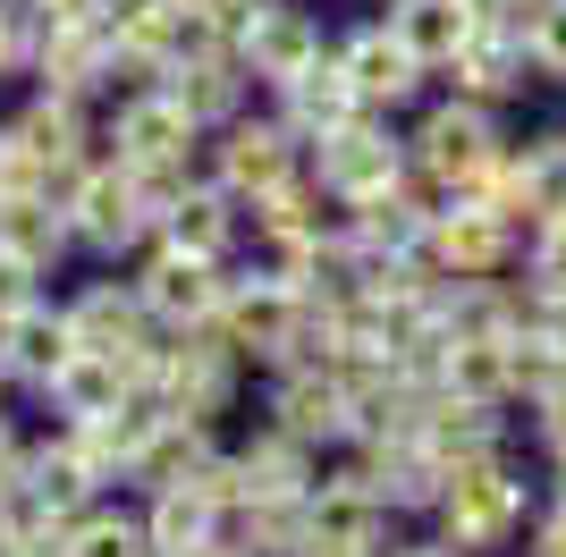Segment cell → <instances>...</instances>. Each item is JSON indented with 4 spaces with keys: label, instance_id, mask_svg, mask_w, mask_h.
Masks as SVG:
<instances>
[{
    "label": "cell",
    "instance_id": "6da1fadb",
    "mask_svg": "<svg viewBox=\"0 0 566 557\" xmlns=\"http://www.w3.org/2000/svg\"><path fill=\"white\" fill-rule=\"evenodd\" d=\"M533 507H542V482L524 473L516 440L491 448V456H465L449 464V482H440V507L423 515L431 533H449L465 557H516L524 524H533Z\"/></svg>",
    "mask_w": 566,
    "mask_h": 557
},
{
    "label": "cell",
    "instance_id": "7a4b0ae2",
    "mask_svg": "<svg viewBox=\"0 0 566 557\" xmlns=\"http://www.w3.org/2000/svg\"><path fill=\"white\" fill-rule=\"evenodd\" d=\"M203 144H212V136H203V118H195L161 76L118 85L111 102H102V153H118V161L161 195V203L195 178V169H203Z\"/></svg>",
    "mask_w": 566,
    "mask_h": 557
},
{
    "label": "cell",
    "instance_id": "3957f363",
    "mask_svg": "<svg viewBox=\"0 0 566 557\" xmlns=\"http://www.w3.org/2000/svg\"><path fill=\"white\" fill-rule=\"evenodd\" d=\"M507 153V111L473 102V93H423L415 118H406V169L449 203V195H473L491 178V161Z\"/></svg>",
    "mask_w": 566,
    "mask_h": 557
},
{
    "label": "cell",
    "instance_id": "277c9868",
    "mask_svg": "<svg viewBox=\"0 0 566 557\" xmlns=\"http://www.w3.org/2000/svg\"><path fill=\"white\" fill-rule=\"evenodd\" d=\"M60 211L76 229V262H136V245H153L161 229V195L118 161V153H94L60 186Z\"/></svg>",
    "mask_w": 566,
    "mask_h": 557
},
{
    "label": "cell",
    "instance_id": "5b68a950",
    "mask_svg": "<svg viewBox=\"0 0 566 557\" xmlns=\"http://www.w3.org/2000/svg\"><path fill=\"white\" fill-rule=\"evenodd\" d=\"M9 186H60L76 178V169L102 153V102H76V93H43V85H25V102L9 118ZM0 186V195H9Z\"/></svg>",
    "mask_w": 566,
    "mask_h": 557
},
{
    "label": "cell",
    "instance_id": "8992f818",
    "mask_svg": "<svg viewBox=\"0 0 566 557\" xmlns=\"http://www.w3.org/2000/svg\"><path fill=\"white\" fill-rule=\"evenodd\" d=\"M305 322H313V296H305V287H287V278L254 271V262H229V287H220L212 329L254 371L296 364V355H305Z\"/></svg>",
    "mask_w": 566,
    "mask_h": 557
},
{
    "label": "cell",
    "instance_id": "52a82bcc",
    "mask_svg": "<svg viewBox=\"0 0 566 557\" xmlns=\"http://www.w3.org/2000/svg\"><path fill=\"white\" fill-rule=\"evenodd\" d=\"M245 380H254V364H245L212 322L169 329L161 355H153V397H161V414H178V422H229Z\"/></svg>",
    "mask_w": 566,
    "mask_h": 557
},
{
    "label": "cell",
    "instance_id": "ba28073f",
    "mask_svg": "<svg viewBox=\"0 0 566 557\" xmlns=\"http://www.w3.org/2000/svg\"><path fill=\"white\" fill-rule=\"evenodd\" d=\"M60 304H69V322H76V347H102V355H118V364H136V380L153 389V355H161L169 329L144 313L127 262H94Z\"/></svg>",
    "mask_w": 566,
    "mask_h": 557
},
{
    "label": "cell",
    "instance_id": "9c48e42d",
    "mask_svg": "<svg viewBox=\"0 0 566 557\" xmlns=\"http://www.w3.org/2000/svg\"><path fill=\"white\" fill-rule=\"evenodd\" d=\"M203 169L229 186L237 203H254V195L287 186L296 169H313V144L296 136V127L271 111V102H254V111H237L229 127H212V144H203Z\"/></svg>",
    "mask_w": 566,
    "mask_h": 557
},
{
    "label": "cell",
    "instance_id": "30bf717a",
    "mask_svg": "<svg viewBox=\"0 0 566 557\" xmlns=\"http://www.w3.org/2000/svg\"><path fill=\"white\" fill-rule=\"evenodd\" d=\"M313 178L331 186V203H364L380 186L406 178V127L389 111H347L331 136H313Z\"/></svg>",
    "mask_w": 566,
    "mask_h": 557
},
{
    "label": "cell",
    "instance_id": "8fae6325",
    "mask_svg": "<svg viewBox=\"0 0 566 557\" xmlns=\"http://www.w3.org/2000/svg\"><path fill=\"white\" fill-rule=\"evenodd\" d=\"M262 414L280 422V431H296V440H313L322 456H338V448L355 440V380L347 364H280L262 371Z\"/></svg>",
    "mask_w": 566,
    "mask_h": 557
},
{
    "label": "cell",
    "instance_id": "7c38bea8",
    "mask_svg": "<svg viewBox=\"0 0 566 557\" xmlns=\"http://www.w3.org/2000/svg\"><path fill=\"white\" fill-rule=\"evenodd\" d=\"M415 254L431 262V278H507L524 262V229H507L491 203L473 195H449V203L423 220V245Z\"/></svg>",
    "mask_w": 566,
    "mask_h": 557
},
{
    "label": "cell",
    "instance_id": "4fadbf2b",
    "mask_svg": "<svg viewBox=\"0 0 566 557\" xmlns=\"http://www.w3.org/2000/svg\"><path fill=\"white\" fill-rule=\"evenodd\" d=\"M331 43H338V69H347V85H355V102H364V111L406 118L431 85H440V76H431L423 60L389 34V18H380V9H373V18H355V25H338Z\"/></svg>",
    "mask_w": 566,
    "mask_h": 557
},
{
    "label": "cell",
    "instance_id": "5bb4252c",
    "mask_svg": "<svg viewBox=\"0 0 566 557\" xmlns=\"http://www.w3.org/2000/svg\"><path fill=\"white\" fill-rule=\"evenodd\" d=\"M127 278H136L144 313H153L161 329H203V322L220 313V287H229V262H212V254H187V245H169V237H153V245H136Z\"/></svg>",
    "mask_w": 566,
    "mask_h": 557
},
{
    "label": "cell",
    "instance_id": "9a60e30c",
    "mask_svg": "<svg viewBox=\"0 0 566 557\" xmlns=\"http://www.w3.org/2000/svg\"><path fill=\"white\" fill-rule=\"evenodd\" d=\"M331 51V25L313 0H245V25H237V60L262 93H280L287 76H305L313 60Z\"/></svg>",
    "mask_w": 566,
    "mask_h": 557
},
{
    "label": "cell",
    "instance_id": "2e32d148",
    "mask_svg": "<svg viewBox=\"0 0 566 557\" xmlns=\"http://www.w3.org/2000/svg\"><path fill=\"white\" fill-rule=\"evenodd\" d=\"M111 490H118V482L85 456V440H76L69 422H51V431H34V440H25V464H18L25 515H85L94 498H111Z\"/></svg>",
    "mask_w": 566,
    "mask_h": 557
},
{
    "label": "cell",
    "instance_id": "e0dca14e",
    "mask_svg": "<svg viewBox=\"0 0 566 557\" xmlns=\"http://www.w3.org/2000/svg\"><path fill=\"white\" fill-rule=\"evenodd\" d=\"M25 85L76 93V102H111V93L127 85V60H118L111 25H43V34H34V60H25Z\"/></svg>",
    "mask_w": 566,
    "mask_h": 557
},
{
    "label": "cell",
    "instance_id": "ac0fdd59",
    "mask_svg": "<svg viewBox=\"0 0 566 557\" xmlns=\"http://www.w3.org/2000/svg\"><path fill=\"white\" fill-rule=\"evenodd\" d=\"M440 85H449V93H473V102H491V111H516L524 93L542 85V76H533V51H524V25L482 18V25L465 34V51L440 69Z\"/></svg>",
    "mask_w": 566,
    "mask_h": 557
},
{
    "label": "cell",
    "instance_id": "d6986e66",
    "mask_svg": "<svg viewBox=\"0 0 566 557\" xmlns=\"http://www.w3.org/2000/svg\"><path fill=\"white\" fill-rule=\"evenodd\" d=\"M229 448H237V482H245V498H313V482L331 473L322 448L296 440V431H280L271 414H254ZM245 498H237V507H245Z\"/></svg>",
    "mask_w": 566,
    "mask_h": 557
},
{
    "label": "cell",
    "instance_id": "ffe728a7",
    "mask_svg": "<svg viewBox=\"0 0 566 557\" xmlns=\"http://www.w3.org/2000/svg\"><path fill=\"white\" fill-rule=\"evenodd\" d=\"M153 237L187 245V254H212V262H237V254H245V237H254V220H245V203H237L212 169H195V178L161 203V229H153Z\"/></svg>",
    "mask_w": 566,
    "mask_h": 557
},
{
    "label": "cell",
    "instance_id": "44dd1931",
    "mask_svg": "<svg viewBox=\"0 0 566 557\" xmlns=\"http://www.w3.org/2000/svg\"><path fill=\"white\" fill-rule=\"evenodd\" d=\"M0 254L25 262L34 278H69L76 271V229L51 186H9L0 195Z\"/></svg>",
    "mask_w": 566,
    "mask_h": 557
},
{
    "label": "cell",
    "instance_id": "7402d4cb",
    "mask_svg": "<svg viewBox=\"0 0 566 557\" xmlns=\"http://www.w3.org/2000/svg\"><path fill=\"white\" fill-rule=\"evenodd\" d=\"M127 397H144L136 364H118V355H102V347H76L69 364L43 380V414H60V422H102V414H118Z\"/></svg>",
    "mask_w": 566,
    "mask_h": 557
},
{
    "label": "cell",
    "instance_id": "603a6c76",
    "mask_svg": "<svg viewBox=\"0 0 566 557\" xmlns=\"http://www.w3.org/2000/svg\"><path fill=\"white\" fill-rule=\"evenodd\" d=\"M136 507H144V540H153V549H169V557H187V549H203V540H220V533H229V515H237L212 482L136 490Z\"/></svg>",
    "mask_w": 566,
    "mask_h": 557
},
{
    "label": "cell",
    "instance_id": "cb8c5ba5",
    "mask_svg": "<svg viewBox=\"0 0 566 557\" xmlns=\"http://www.w3.org/2000/svg\"><path fill=\"white\" fill-rule=\"evenodd\" d=\"M161 85L178 93L195 118H203V136H212V127H229L237 111H254V102H262V85L245 76V60H237L229 43H220V51H187V60H169Z\"/></svg>",
    "mask_w": 566,
    "mask_h": 557
},
{
    "label": "cell",
    "instance_id": "d4e9b609",
    "mask_svg": "<svg viewBox=\"0 0 566 557\" xmlns=\"http://www.w3.org/2000/svg\"><path fill=\"white\" fill-rule=\"evenodd\" d=\"M440 389L516 414V329H465L440 347Z\"/></svg>",
    "mask_w": 566,
    "mask_h": 557
},
{
    "label": "cell",
    "instance_id": "484cf974",
    "mask_svg": "<svg viewBox=\"0 0 566 557\" xmlns=\"http://www.w3.org/2000/svg\"><path fill=\"white\" fill-rule=\"evenodd\" d=\"M69 355H76V322H69L60 296H34L18 322L0 329V364H9V380H18L25 397H43V380L69 364Z\"/></svg>",
    "mask_w": 566,
    "mask_h": 557
},
{
    "label": "cell",
    "instance_id": "4316f807",
    "mask_svg": "<svg viewBox=\"0 0 566 557\" xmlns=\"http://www.w3.org/2000/svg\"><path fill=\"white\" fill-rule=\"evenodd\" d=\"M516 440V414L507 406H473V397H449V389H431L423 406V448L440 464H465V456H491V448Z\"/></svg>",
    "mask_w": 566,
    "mask_h": 557
},
{
    "label": "cell",
    "instance_id": "83f0119b",
    "mask_svg": "<svg viewBox=\"0 0 566 557\" xmlns=\"http://www.w3.org/2000/svg\"><path fill=\"white\" fill-rule=\"evenodd\" d=\"M245 220H254L262 245H313V237L338 229V203H331V186L313 178V169H296L287 186L254 195V203H245Z\"/></svg>",
    "mask_w": 566,
    "mask_h": 557
},
{
    "label": "cell",
    "instance_id": "f1b7e54d",
    "mask_svg": "<svg viewBox=\"0 0 566 557\" xmlns=\"http://www.w3.org/2000/svg\"><path fill=\"white\" fill-rule=\"evenodd\" d=\"M262 102H271V111H280V118H287V127H296L305 144H313V136H331V127H338L347 111H364V102H355V85H347V69H338V43L322 51V60H313L305 76H287L280 93H262Z\"/></svg>",
    "mask_w": 566,
    "mask_h": 557
},
{
    "label": "cell",
    "instance_id": "f546056e",
    "mask_svg": "<svg viewBox=\"0 0 566 557\" xmlns=\"http://www.w3.org/2000/svg\"><path fill=\"white\" fill-rule=\"evenodd\" d=\"M380 18H389V34H398L406 51H415V60H423L431 76L449 69L457 51H465V34L482 18H473L465 0H389V9H380Z\"/></svg>",
    "mask_w": 566,
    "mask_h": 557
},
{
    "label": "cell",
    "instance_id": "4dcf8cb0",
    "mask_svg": "<svg viewBox=\"0 0 566 557\" xmlns=\"http://www.w3.org/2000/svg\"><path fill=\"white\" fill-rule=\"evenodd\" d=\"M153 540H144V507L136 490H111V498H94L85 515H69V549L60 557H144Z\"/></svg>",
    "mask_w": 566,
    "mask_h": 557
},
{
    "label": "cell",
    "instance_id": "1f68e13d",
    "mask_svg": "<svg viewBox=\"0 0 566 557\" xmlns=\"http://www.w3.org/2000/svg\"><path fill=\"white\" fill-rule=\"evenodd\" d=\"M524 51H533L542 85H566V0H533L524 9Z\"/></svg>",
    "mask_w": 566,
    "mask_h": 557
},
{
    "label": "cell",
    "instance_id": "d6a6232c",
    "mask_svg": "<svg viewBox=\"0 0 566 557\" xmlns=\"http://www.w3.org/2000/svg\"><path fill=\"white\" fill-rule=\"evenodd\" d=\"M533 287H558L566 296V203L549 211V220H533V237H524V262H516Z\"/></svg>",
    "mask_w": 566,
    "mask_h": 557
},
{
    "label": "cell",
    "instance_id": "836d02e7",
    "mask_svg": "<svg viewBox=\"0 0 566 557\" xmlns=\"http://www.w3.org/2000/svg\"><path fill=\"white\" fill-rule=\"evenodd\" d=\"M34 34H43V25H34V9H25V0H0V85H18V76H25Z\"/></svg>",
    "mask_w": 566,
    "mask_h": 557
},
{
    "label": "cell",
    "instance_id": "e575fe53",
    "mask_svg": "<svg viewBox=\"0 0 566 557\" xmlns=\"http://www.w3.org/2000/svg\"><path fill=\"white\" fill-rule=\"evenodd\" d=\"M524 431H533L542 456H566V371L549 380L542 397H524Z\"/></svg>",
    "mask_w": 566,
    "mask_h": 557
},
{
    "label": "cell",
    "instance_id": "d590c367",
    "mask_svg": "<svg viewBox=\"0 0 566 557\" xmlns=\"http://www.w3.org/2000/svg\"><path fill=\"white\" fill-rule=\"evenodd\" d=\"M516 557H566V498H542V507H533Z\"/></svg>",
    "mask_w": 566,
    "mask_h": 557
},
{
    "label": "cell",
    "instance_id": "8d00e7d4",
    "mask_svg": "<svg viewBox=\"0 0 566 557\" xmlns=\"http://www.w3.org/2000/svg\"><path fill=\"white\" fill-rule=\"evenodd\" d=\"M34 296H51V287H43L34 271H25V262H9V254H0V329L18 322V313H25Z\"/></svg>",
    "mask_w": 566,
    "mask_h": 557
},
{
    "label": "cell",
    "instance_id": "74e56055",
    "mask_svg": "<svg viewBox=\"0 0 566 557\" xmlns=\"http://www.w3.org/2000/svg\"><path fill=\"white\" fill-rule=\"evenodd\" d=\"M43 25H111V9L118 0H25Z\"/></svg>",
    "mask_w": 566,
    "mask_h": 557
},
{
    "label": "cell",
    "instance_id": "f35d334b",
    "mask_svg": "<svg viewBox=\"0 0 566 557\" xmlns=\"http://www.w3.org/2000/svg\"><path fill=\"white\" fill-rule=\"evenodd\" d=\"M25 540V498H18V482H0V557Z\"/></svg>",
    "mask_w": 566,
    "mask_h": 557
},
{
    "label": "cell",
    "instance_id": "ab89813d",
    "mask_svg": "<svg viewBox=\"0 0 566 557\" xmlns=\"http://www.w3.org/2000/svg\"><path fill=\"white\" fill-rule=\"evenodd\" d=\"M25 440H34V431H18V422H9V406H0V482H18V464H25Z\"/></svg>",
    "mask_w": 566,
    "mask_h": 557
},
{
    "label": "cell",
    "instance_id": "60d3db41",
    "mask_svg": "<svg viewBox=\"0 0 566 557\" xmlns=\"http://www.w3.org/2000/svg\"><path fill=\"white\" fill-rule=\"evenodd\" d=\"M389 557H465L449 533H415V540H389Z\"/></svg>",
    "mask_w": 566,
    "mask_h": 557
},
{
    "label": "cell",
    "instance_id": "b9f144b4",
    "mask_svg": "<svg viewBox=\"0 0 566 557\" xmlns=\"http://www.w3.org/2000/svg\"><path fill=\"white\" fill-rule=\"evenodd\" d=\"M473 18H507V25H524V9H533V0H465Z\"/></svg>",
    "mask_w": 566,
    "mask_h": 557
},
{
    "label": "cell",
    "instance_id": "7bdbcfd3",
    "mask_svg": "<svg viewBox=\"0 0 566 557\" xmlns=\"http://www.w3.org/2000/svg\"><path fill=\"white\" fill-rule=\"evenodd\" d=\"M187 557H254V549H245L237 533H220V540H203V549H187Z\"/></svg>",
    "mask_w": 566,
    "mask_h": 557
},
{
    "label": "cell",
    "instance_id": "ee69618b",
    "mask_svg": "<svg viewBox=\"0 0 566 557\" xmlns=\"http://www.w3.org/2000/svg\"><path fill=\"white\" fill-rule=\"evenodd\" d=\"M542 498H566V456H542Z\"/></svg>",
    "mask_w": 566,
    "mask_h": 557
},
{
    "label": "cell",
    "instance_id": "f6af8a7d",
    "mask_svg": "<svg viewBox=\"0 0 566 557\" xmlns=\"http://www.w3.org/2000/svg\"><path fill=\"white\" fill-rule=\"evenodd\" d=\"M0 186H9V127H0Z\"/></svg>",
    "mask_w": 566,
    "mask_h": 557
},
{
    "label": "cell",
    "instance_id": "bcb514c9",
    "mask_svg": "<svg viewBox=\"0 0 566 557\" xmlns=\"http://www.w3.org/2000/svg\"><path fill=\"white\" fill-rule=\"evenodd\" d=\"M9 389H18V380H9V364H0V406H9Z\"/></svg>",
    "mask_w": 566,
    "mask_h": 557
},
{
    "label": "cell",
    "instance_id": "7dc6e473",
    "mask_svg": "<svg viewBox=\"0 0 566 557\" xmlns=\"http://www.w3.org/2000/svg\"><path fill=\"white\" fill-rule=\"evenodd\" d=\"M355 9H389V0H355Z\"/></svg>",
    "mask_w": 566,
    "mask_h": 557
},
{
    "label": "cell",
    "instance_id": "c3c4849f",
    "mask_svg": "<svg viewBox=\"0 0 566 557\" xmlns=\"http://www.w3.org/2000/svg\"><path fill=\"white\" fill-rule=\"evenodd\" d=\"M9 557H43V549H9Z\"/></svg>",
    "mask_w": 566,
    "mask_h": 557
},
{
    "label": "cell",
    "instance_id": "681fc988",
    "mask_svg": "<svg viewBox=\"0 0 566 557\" xmlns=\"http://www.w3.org/2000/svg\"><path fill=\"white\" fill-rule=\"evenodd\" d=\"M144 557H169V549H144Z\"/></svg>",
    "mask_w": 566,
    "mask_h": 557
}]
</instances>
